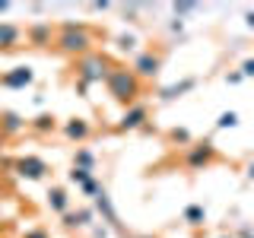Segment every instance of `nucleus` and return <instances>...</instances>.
I'll use <instances>...</instances> for the list:
<instances>
[{
  "label": "nucleus",
  "mask_w": 254,
  "mask_h": 238,
  "mask_svg": "<svg viewBox=\"0 0 254 238\" xmlns=\"http://www.w3.org/2000/svg\"><path fill=\"white\" fill-rule=\"evenodd\" d=\"M105 83H108L111 99L121 102V105H133V102L140 99V92H143V83L127 67H111L108 76H105Z\"/></svg>",
  "instance_id": "f257e3e1"
},
{
  "label": "nucleus",
  "mask_w": 254,
  "mask_h": 238,
  "mask_svg": "<svg viewBox=\"0 0 254 238\" xmlns=\"http://www.w3.org/2000/svg\"><path fill=\"white\" fill-rule=\"evenodd\" d=\"M54 48H58L61 54L83 58V54H89V48H92V32L86 26H79V22H64L61 35L54 38Z\"/></svg>",
  "instance_id": "f03ea898"
},
{
  "label": "nucleus",
  "mask_w": 254,
  "mask_h": 238,
  "mask_svg": "<svg viewBox=\"0 0 254 238\" xmlns=\"http://www.w3.org/2000/svg\"><path fill=\"white\" fill-rule=\"evenodd\" d=\"M108 70H111V63L105 54H83V58L76 60V86H79V92H86L92 83H102V79L108 76Z\"/></svg>",
  "instance_id": "7ed1b4c3"
},
{
  "label": "nucleus",
  "mask_w": 254,
  "mask_h": 238,
  "mask_svg": "<svg viewBox=\"0 0 254 238\" xmlns=\"http://www.w3.org/2000/svg\"><path fill=\"white\" fill-rule=\"evenodd\" d=\"M216 159H219V153H216L213 143H190L188 156H185V165L190 172H200V169H206V165H213Z\"/></svg>",
  "instance_id": "20e7f679"
},
{
  "label": "nucleus",
  "mask_w": 254,
  "mask_h": 238,
  "mask_svg": "<svg viewBox=\"0 0 254 238\" xmlns=\"http://www.w3.org/2000/svg\"><path fill=\"white\" fill-rule=\"evenodd\" d=\"M159 70H162V54L153 51V48H146V51H140L137 58H133L130 73L137 76V79H153Z\"/></svg>",
  "instance_id": "39448f33"
},
{
  "label": "nucleus",
  "mask_w": 254,
  "mask_h": 238,
  "mask_svg": "<svg viewBox=\"0 0 254 238\" xmlns=\"http://www.w3.org/2000/svg\"><path fill=\"white\" fill-rule=\"evenodd\" d=\"M13 172L19 175V178H29V181H42L48 175V162L38 156H19L13 162Z\"/></svg>",
  "instance_id": "423d86ee"
},
{
  "label": "nucleus",
  "mask_w": 254,
  "mask_h": 238,
  "mask_svg": "<svg viewBox=\"0 0 254 238\" xmlns=\"http://www.w3.org/2000/svg\"><path fill=\"white\" fill-rule=\"evenodd\" d=\"M146 118H149V105L133 102V105H127V111L121 115V121H118L115 130H140V127L146 124Z\"/></svg>",
  "instance_id": "0eeeda50"
},
{
  "label": "nucleus",
  "mask_w": 254,
  "mask_h": 238,
  "mask_svg": "<svg viewBox=\"0 0 254 238\" xmlns=\"http://www.w3.org/2000/svg\"><path fill=\"white\" fill-rule=\"evenodd\" d=\"M35 73H32V67H13L10 73L0 76V86H6V89H22V86H29Z\"/></svg>",
  "instance_id": "6e6552de"
},
{
  "label": "nucleus",
  "mask_w": 254,
  "mask_h": 238,
  "mask_svg": "<svg viewBox=\"0 0 254 238\" xmlns=\"http://www.w3.org/2000/svg\"><path fill=\"white\" fill-rule=\"evenodd\" d=\"M89 133H92V124L86 121V118H73V121H67V124H64V137H67V140H73V143L89 140Z\"/></svg>",
  "instance_id": "1a4fd4ad"
},
{
  "label": "nucleus",
  "mask_w": 254,
  "mask_h": 238,
  "mask_svg": "<svg viewBox=\"0 0 254 238\" xmlns=\"http://www.w3.org/2000/svg\"><path fill=\"white\" fill-rule=\"evenodd\" d=\"M26 42L35 45V48H48L51 45V26L48 22H35V26L26 29Z\"/></svg>",
  "instance_id": "9d476101"
},
{
  "label": "nucleus",
  "mask_w": 254,
  "mask_h": 238,
  "mask_svg": "<svg viewBox=\"0 0 254 238\" xmlns=\"http://www.w3.org/2000/svg\"><path fill=\"white\" fill-rule=\"evenodd\" d=\"M92 222V210L89 206H83V210H67L64 213V226L67 229H86Z\"/></svg>",
  "instance_id": "9b49d317"
},
{
  "label": "nucleus",
  "mask_w": 254,
  "mask_h": 238,
  "mask_svg": "<svg viewBox=\"0 0 254 238\" xmlns=\"http://www.w3.org/2000/svg\"><path fill=\"white\" fill-rule=\"evenodd\" d=\"M26 38V32L19 26H10V22H0V48H16Z\"/></svg>",
  "instance_id": "f8f14e48"
},
{
  "label": "nucleus",
  "mask_w": 254,
  "mask_h": 238,
  "mask_svg": "<svg viewBox=\"0 0 254 238\" xmlns=\"http://www.w3.org/2000/svg\"><path fill=\"white\" fill-rule=\"evenodd\" d=\"M26 127L32 133H38V137H48V133H54V127H58V118L54 115H38V118H32Z\"/></svg>",
  "instance_id": "ddd939ff"
},
{
  "label": "nucleus",
  "mask_w": 254,
  "mask_h": 238,
  "mask_svg": "<svg viewBox=\"0 0 254 238\" xmlns=\"http://www.w3.org/2000/svg\"><path fill=\"white\" fill-rule=\"evenodd\" d=\"M26 124H29V121H22L16 111H6V115L0 118V133H3V137H13V133L26 130Z\"/></svg>",
  "instance_id": "4468645a"
},
{
  "label": "nucleus",
  "mask_w": 254,
  "mask_h": 238,
  "mask_svg": "<svg viewBox=\"0 0 254 238\" xmlns=\"http://www.w3.org/2000/svg\"><path fill=\"white\" fill-rule=\"evenodd\" d=\"M48 206H51L54 213H61V216H64V213L70 210V197H67V190H64V187H51V190H48Z\"/></svg>",
  "instance_id": "2eb2a0df"
},
{
  "label": "nucleus",
  "mask_w": 254,
  "mask_h": 238,
  "mask_svg": "<svg viewBox=\"0 0 254 238\" xmlns=\"http://www.w3.org/2000/svg\"><path fill=\"white\" fill-rule=\"evenodd\" d=\"M197 86V79L194 76H188V79H181V83H175V86H165L162 89V102H172V99H178V95H185V92H190Z\"/></svg>",
  "instance_id": "dca6fc26"
},
{
  "label": "nucleus",
  "mask_w": 254,
  "mask_h": 238,
  "mask_svg": "<svg viewBox=\"0 0 254 238\" xmlns=\"http://www.w3.org/2000/svg\"><path fill=\"white\" fill-rule=\"evenodd\" d=\"M95 206H99V210L102 213H105V219L111 222V226H121V222H118V213H115V206H111V200H108V197H105V190H99V194H95Z\"/></svg>",
  "instance_id": "f3484780"
},
{
  "label": "nucleus",
  "mask_w": 254,
  "mask_h": 238,
  "mask_svg": "<svg viewBox=\"0 0 254 238\" xmlns=\"http://www.w3.org/2000/svg\"><path fill=\"white\" fill-rule=\"evenodd\" d=\"M203 219H206V213H203L200 203H190L185 210V222H188V226H203Z\"/></svg>",
  "instance_id": "a211bd4d"
},
{
  "label": "nucleus",
  "mask_w": 254,
  "mask_h": 238,
  "mask_svg": "<svg viewBox=\"0 0 254 238\" xmlns=\"http://www.w3.org/2000/svg\"><path fill=\"white\" fill-rule=\"evenodd\" d=\"M73 165H76V169H89V172H92V165H95V156L89 153V149H76V156H73Z\"/></svg>",
  "instance_id": "6ab92c4d"
},
{
  "label": "nucleus",
  "mask_w": 254,
  "mask_h": 238,
  "mask_svg": "<svg viewBox=\"0 0 254 238\" xmlns=\"http://www.w3.org/2000/svg\"><path fill=\"white\" fill-rule=\"evenodd\" d=\"M67 178H70V181H73V184H79V187H83V184H86V181H89V178H92V172H89V169H76V165H73V169H70V172H67Z\"/></svg>",
  "instance_id": "aec40b11"
},
{
  "label": "nucleus",
  "mask_w": 254,
  "mask_h": 238,
  "mask_svg": "<svg viewBox=\"0 0 254 238\" xmlns=\"http://www.w3.org/2000/svg\"><path fill=\"white\" fill-rule=\"evenodd\" d=\"M235 124H238V115H235V111H222L219 121H216L219 130H226V127H235Z\"/></svg>",
  "instance_id": "412c9836"
},
{
  "label": "nucleus",
  "mask_w": 254,
  "mask_h": 238,
  "mask_svg": "<svg viewBox=\"0 0 254 238\" xmlns=\"http://www.w3.org/2000/svg\"><path fill=\"white\" fill-rule=\"evenodd\" d=\"M118 48H121V51H133V48H137V38L124 32V35H118Z\"/></svg>",
  "instance_id": "4be33fe9"
},
{
  "label": "nucleus",
  "mask_w": 254,
  "mask_h": 238,
  "mask_svg": "<svg viewBox=\"0 0 254 238\" xmlns=\"http://www.w3.org/2000/svg\"><path fill=\"white\" fill-rule=\"evenodd\" d=\"M169 137H172L175 143H188V146H190V133L185 130V127H175V130L169 133Z\"/></svg>",
  "instance_id": "5701e85b"
},
{
  "label": "nucleus",
  "mask_w": 254,
  "mask_h": 238,
  "mask_svg": "<svg viewBox=\"0 0 254 238\" xmlns=\"http://www.w3.org/2000/svg\"><path fill=\"white\" fill-rule=\"evenodd\" d=\"M99 181H95V178H89V181H86V184H83V194H89V197H95V194H99Z\"/></svg>",
  "instance_id": "b1692460"
},
{
  "label": "nucleus",
  "mask_w": 254,
  "mask_h": 238,
  "mask_svg": "<svg viewBox=\"0 0 254 238\" xmlns=\"http://www.w3.org/2000/svg\"><path fill=\"white\" fill-rule=\"evenodd\" d=\"M197 3H175V16H185V13H194Z\"/></svg>",
  "instance_id": "393cba45"
},
{
  "label": "nucleus",
  "mask_w": 254,
  "mask_h": 238,
  "mask_svg": "<svg viewBox=\"0 0 254 238\" xmlns=\"http://www.w3.org/2000/svg\"><path fill=\"white\" fill-rule=\"evenodd\" d=\"M242 76H254V58H248L242 63Z\"/></svg>",
  "instance_id": "a878e982"
},
{
  "label": "nucleus",
  "mask_w": 254,
  "mask_h": 238,
  "mask_svg": "<svg viewBox=\"0 0 254 238\" xmlns=\"http://www.w3.org/2000/svg\"><path fill=\"white\" fill-rule=\"evenodd\" d=\"M22 238H51V235H48L45 229H29V232L22 235Z\"/></svg>",
  "instance_id": "bb28decb"
},
{
  "label": "nucleus",
  "mask_w": 254,
  "mask_h": 238,
  "mask_svg": "<svg viewBox=\"0 0 254 238\" xmlns=\"http://www.w3.org/2000/svg\"><path fill=\"white\" fill-rule=\"evenodd\" d=\"M226 79H229V86H238V83H242V79H245V76H242V73H229Z\"/></svg>",
  "instance_id": "cd10ccee"
},
{
  "label": "nucleus",
  "mask_w": 254,
  "mask_h": 238,
  "mask_svg": "<svg viewBox=\"0 0 254 238\" xmlns=\"http://www.w3.org/2000/svg\"><path fill=\"white\" fill-rule=\"evenodd\" d=\"M108 232H105V229H92V238H105Z\"/></svg>",
  "instance_id": "c85d7f7f"
},
{
  "label": "nucleus",
  "mask_w": 254,
  "mask_h": 238,
  "mask_svg": "<svg viewBox=\"0 0 254 238\" xmlns=\"http://www.w3.org/2000/svg\"><path fill=\"white\" fill-rule=\"evenodd\" d=\"M10 10V3H6V0H0V13H6Z\"/></svg>",
  "instance_id": "c756f323"
},
{
  "label": "nucleus",
  "mask_w": 254,
  "mask_h": 238,
  "mask_svg": "<svg viewBox=\"0 0 254 238\" xmlns=\"http://www.w3.org/2000/svg\"><path fill=\"white\" fill-rule=\"evenodd\" d=\"M245 19H248V26L254 29V13H248V16H245Z\"/></svg>",
  "instance_id": "7c9ffc66"
},
{
  "label": "nucleus",
  "mask_w": 254,
  "mask_h": 238,
  "mask_svg": "<svg viewBox=\"0 0 254 238\" xmlns=\"http://www.w3.org/2000/svg\"><path fill=\"white\" fill-rule=\"evenodd\" d=\"M248 178H251V181H254V162H251V165H248Z\"/></svg>",
  "instance_id": "2f4dec72"
},
{
  "label": "nucleus",
  "mask_w": 254,
  "mask_h": 238,
  "mask_svg": "<svg viewBox=\"0 0 254 238\" xmlns=\"http://www.w3.org/2000/svg\"><path fill=\"white\" fill-rule=\"evenodd\" d=\"M222 238H232V235H222Z\"/></svg>",
  "instance_id": "473e14b6"
}]
</instances>
